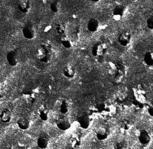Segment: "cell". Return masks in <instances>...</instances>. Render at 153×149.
<instances>
[{
  "mask_svg": "<svg viewBox=\"0 0 153 149\" xmlns=\"http://www.w3.org/2000/svg\"><path fill=\"white\" fill-rule=\"evenodd\" d=\"M91 1H93V3H98L99 1H100L101 0H91Z\"/></svg>",
  "mask_w": 153,
  "mask_h": 149,
  "instance_id": "obj_33",
  "label": "cell"
},
{
  "mask_svg": "<svg viewBox=\"0 0 153 149\" xmlns=\"http://www.w3.org/2000/svg\"><path fill=\"white\" fill-rule=\"evenodd\" d=\"M143 61L147 66H153V52L151 51L146 52L143 55Z\"/></svg>",
  "mask_w": 153,
  "mask_h": 149,
  "instance_id": "obj_25",
  "label": "cell"
},
{
  "mask_svg": "<svg viewBox=\"0 0 153 149\" xmlns=\"http://www.w3.org/2000/svg\"><path fill=\"white\" fill-rule=\"evenodd\" d=\"M59 42L61 45L65 48L69 49L73 47V42L66 34H64L59 36Z\"/></svg>",
  "mask_w": 153,
  "mask_h": 149,
  "instance_id": "obj_23",
  "label": "cell"
},
{
  "mask_svg": "<svg viewBox=\"0 0 153 149\" xmlns=\"http://www.w3.org/2000/svg\"><path fill=\"white\" fill-rule=\"evenodd\" d=\"M110 135V131L105 127H100L96 131V137L100 141L106 140Z\"/></svg>",
  "mask_w": 153,
  "mask_h": 149,
  "instance_id": "obj_16",
  "label": "cell"
},
{
  "mask_svg": "<svg viewBox=\"0 0 153 149\" xmlns=\"http://www.w3.org/2000/svg\"><path fill=\"white\" fill-rule=\"evenodd\" d=\"M12 119V112L8 109H3L0 112V120L4 123H9Z\"/></svg>",
  "mask_w": 153,
  "mask_h": 149,
  "instance_id": "obj_22",
  "label": "cell"
},
{
  "mask_svg": "<svg viewBox=\"0 0 153 149\" xmlns=\"http://www.w3.org/2000/svg\"><path fill=\"white\" fill-rule=\"evenodd\" d=\"M37 114L41 120L45 121L49 118L50 110L46 105L42 104L37 109Z\"/></svg>",
  "mask_w": 153,
  "mask_h": 149,
  "instance_id": "obj_13",
  "label": "cell"
},
{
  "mask_svg": "<svg viewBox=\"0 0 153 149\" xmlns=\"http://www.w3.org/2000/svg\"><path fill=\"white\" fill-rule=\"evenodd\" d=\"M133 127L132 122L127 118L123 119L119 123V128L120 130L123 133H127Z\"/></svg>",
  "mask_w": 153,
  "mask_h": 149,
  "instance_id": "obj_19",
  "label": "cell"
},
{
  "mask_svg": "<svg viewBox=\"0 0 153 149\" xmlns=\"http://www.w3.org/2000/svg\"><path fill=\"white\" fill-rule=\"evenodd\" d=\"M55 125L56 127L61 131H67L71 128V122L70 119L66 115L61 114L55 119Z\"/></svg>",
  "mask_w": 153,
  "mask_h": 149,
  "instance_id": "obj_6",
  "label": "cell"
},
{
  "mask_svg": "<svg viewBox=\"0 0 153 149\" xmlns=\"http://www.w3.org/2000/svg\"><path fill=\"white\" fill-rule=\"evenodd\" d=\"M96 114L97 112L94 106L87 109L83 113L81 114L77 117V123L79 127L83 130H86L90 128Z\"/></svg>",
  "mask_w": 153,
  "mask_h": 149,
  "instance_id": "obj_2",
  "label": "cell"
},
{
  "mask_svg": "<svg viewBox=\"0 0 153 149\" xmlns=\"http://www.w3.org/2000/svg\"><path fill=\"white\" fill-rule=\"evenodd\" d=\"M146 25L149 30L153 31V16H151L147 19Z\"/></svg>",
  "mask_w": 153,
  "mask_h": 149,
  "instance_id": "obj_28",
  "label": "cell"
},
{
  "mask_svg": "<svg viewBox=\"0 0 153 149\" xmlns=\"http://www.w3.org/2000/svg\"><path fill=\"white\" fill-rule=\"evenodd\" d=\"M94 108L97 114L103 117H111L117 112V108L112 103L108 102H100L97 104Z\"/></svg>",
  "mask_w": 153,
  "mask_h": 149,
  "instance_id": "obj_3",
  "label": "cell"
},
{
  "mask_svg": "<svg viewBox=\"0 0 153 149\" xmlns=\"http://www.w3.org/2000/svg\"><path fill=\"white\" fill-rule=\"evenodd\" d=\"M6 60L8 64L11 66H16L19 63L17 54L14 50H11L7 53Z\"/></svg>",
  "mask_w": 153,
  "mask_h": 149,
  "instance_id": "obj_14",
  "label": "cell"
},
{
  "mask_svg": "<svg viewBox=\"0 0 153 149\" xmlns=\"http://www.w3.org/2000/svg\"><path fill=\"white\" fill-rule=\"evenodd\" d=\"M82 140L81 136L79 134L74 133L71 135L70 139H69V143L71 146L72 148H79L82 145Z\"/></svg>",
  "mask_w": 153,
  "mask_h": 149,
  "instance_id": "obj_18",
  "label": "cell"
},
{
  "mask_svg": "<svg viewBox=\"0 0 153 149\" xmlns=\"http://www.w3.org/2000/svg\"><path fill=\"white\" fill-rule=\"evenodd\" d=\"M127 7L123 4H118L114 7L112 10L113 19L116 21H120L126 16Z\"/></svg>",
  "mask_w": 153,
  "mask_h": 149,
  "instance_id": "obj_9",
  "label": "cell"
},
{
  "mask_svg": "<svg viewBox=\"0 0 153 149\" xmlns=\"http://www.w3.org/2000/svg\"><path fill=\"white\" fill-rule=\"evenodd\" d=\"M55 107L59 112L63 115H66L70 109L69 103L65 98L59 99L56 103Z\"/></svg>",
  "mask_w": 153,
  "mask_h": 149,
  "instance_id": "obj_10",
  "label": "cell"
},
{
  "mask_svg": "<svg viewBox=\"0 0 153 149\" xmlns=\"http://www.w3.org/2000/svg\"><path fill=\"white\" fill-rule=\"evenodd\" d=\"M133 98L132 103L138 109H142L146 104V95L144 90L139 88H133Z\"/></svg>",
  "mask_w": 153,
  "mask_h": 149,
  "instance_id": "obj_4",
  "label": "cell"
},
{
  "mask_svg": "<svg viewBox=\"0 0 153 149\" xmlns=\"http://www.w3.org/2000/svg\"><path fill=\"white\" fill-rule=\"evenodd\" d=\"M22 34L25 38L32 40L36 38V31L33 24L30 22L26 23L22 28Z\"/></svg>",
  "mask_w": 153,
  "mask_h": 149,
  "instance_id": "obj_8",
  "label": "cell"
},
{
  "mask_svg": "<svg viewBox=\"0 0 153 149\" xmlns=\"http://www.w3.org/2000/svg\"><path fill=\"white\" fill-rule=\"evenodd\" d=\"M114 148H117V149H121V148H124V145L123 144H121L120 142L117 143L115 145L114 147Z\"/></svg>",
  "mask_w": 153,
  "mask_h": 149,
  "instance_id": "obj_31",
  "label": "cell"
},
{
  "mask_svg": "<svg viewBox=\"0 0 153 149\" xmlns=\"http://www.w3.org/2000/svg\"><path fill=\"white\" fill-rule=\"evenodd\" d=\"M131 1H137V0H131Z\"/></svg>",
  "mask_w": 153,
  "mask_h": 149,
  "instance_id": "obj_34",
  "label": "cell"
},
{
  "mask_svg": "<svg viewBox=\"0 0 153 149\" xmlns=\"http://www.w3.org/2000/svg\"><path fill=\"white\" fill-rule=\"evenodd\" d=\"M49 144V139L45 134L40 135L37 139V145L41 149L47 148Z\"/></svg>",
  "mask_w": 153,
  "mask_h": 149,
  "instance_id": "obj_24",
  "label": "cell"
},
{
  "mask_svg": "<svg viewBox=\"0 0 153 149\" xmlns=\"http://www.w3.org/2000/svg\"><path fill=\"white\" fill-rule=\"evenodd\" d=\"M107 46L102 42H95L91 48V54L94 57H100L107 52Z\"/></svg>",
  "mask_w": 153,
  "mask_h": 149,
  "instance_id": "obj_7",
  "label": "cell"
},
{
  "mask_svg": "<svg viewBox=\"0 0 153 149\" xmlns=\"http://www.w3.org/2000/svg\"><path fill=\"white\" fill-rule=\"evenodd\" d=\"M62 74L67 79H72L75 76L76 69L71 65H67L63 68Z\"/></svg>",
  "mask_w": 153,
  "mask_h": 149,
  "instance_id": "obj_21",
  "label": "cell"
},
{
  "mask_svg": "<svg viewBox=\"0 0 153 149\" xmlns=\"http://www.w3.org/2000/svg\"><path fill=\"white\" fill-rule=\"evenodd\" d=\"M100 22L96 18H91L87 22V30L91 33H95L99 30Z\"/></svg>",
  "mask_w": 153,
  "mask_h": 149,
  "instance_id": "obj_17",
  "label": "cell"
},
{
  "mask_svg": "<svg viewBox=\"0 0 153 149\" xmlns=\"http://www.w3.org/2000/svg\"><path fill=\"white\" fill-rule=\"evenodd\" d=\"M61 3L59 1L55 0L50 4V9L53 13H57L60 10Z\"/></svg>",
  "mask_w": 153,
  "mask_h": 149,
  "instance_id": "obj_27",
  "label": "cell"
},
{
  "mask_svg": "<svg viewBox=\"0 0 153 149\" xmlns=\"http://www.w3.org/2000/svg\"><path fill=\"white\" fill-rule=\"evenodd\" d=\"M132 41V34L128 31L121 33L118 38V42L120 45L124 47L129 46Z\"/></svg>",
  "mask_w": 153,
  "mask_h": 149,
  "instance_id": "obj_12",
  "label": "cell"
},
{
  "mask_svg": "<svg viewBox=\"0 0 153 149\" xmlns=\"http://www.w3.org/2000/svg\"><path fill=\"white\" fill-rule=\"evenodd\" d=\"M137 139L140 144L148 145L151 141V136L148 130L142 129L138 131Z\"/></svg>",
  "mask_w": 153,
  "mask_h": 149,
  "instance_id": "obj_11",
  "label": "cell"
},
{
  "mask_svg": "<svg viewBox=\"0 0 153 149\" xmlns=\"http://www.w3.org/2000/svg\"><path fill=\"white\" fill-rule=\"evenodd\" d=\"M147 111L148 114L151 117H153V105L152 104H148L147 107Z\"/></svg>",
  "mask_w": 153,
  "mask_h": 149,
  "instance_id": "obj_29",
  "label": "cell"
},
{
  "mask_svg": "<svg viewBox=\"0 0 153 149\" xmlns=\"http://www.w3.org/2000/svg\"><path fill=\"white\" fill-rule=\"evenodd\" d=\"M17 7L22 13H27L30 10L31 7V0H18Z\"/></svg>",
  "mask_w": 153,
  "mask_h": 149,
  "instance_id": "obj_15",
  "label": "cell"
},
{
  "mask_svg": "<svg viewBox=\"0 0 153 149\" xmlns=\"http://www.w3.org/2000/svg\"><path fill=\"white\" fill-rule=\"evenodd\" d=\"M4 95V90L2 83L0 82V99H2Z\"/></svg>",
  "mask_w": 153,
  "mask_h": 149,
  "instance_id": "obj_30",
  "label": "cell"
},
{
  "mask_svg": "<svg viewBox=\"0 0 153 149\" xmlns=\"http://www.w3.org/2000/svg\"><path fill=\"white\" fill-rule=\"evenodd\" d=\"M54 30L56 34L60 36L66 34V28L63 24L61 23H57L54 26Z\"/></svg>",
  "mask_w": 153,
  "mask_h": 149,
  "instance_id": "obj_26",
  "label": "cell"
},
{
  "mask_svg": "<svg viewBox=\"0 0 153 149\" xmlns=\"http://www.w3.org/2000/svg\"><path fill=\"white\" fill-rule=\"evenodd\" d=\"M51 29H52V27H50V25H48V26H47V27L45 28V30H44V31L45 33H48V32H50V31Z\"/></svg>",
  "mask_w": 153,
  "mask_h": 149,
  "instance_id": "obj_32",
  "label": "cell"
},
{
  "mask_svg": "<svg viewBox=\"0 0 153 149\" xmlns=\"http://www.w3.org/2000/svg\"><path fill=\"white\" fill-rule=\"evenodd\" d=\"M39 89L35 86H28L24 89L22 92L23 100L29 104H33L39 98Z\"/></svg>",
  "mask_w": 153,
  "mask_h": 149,
  "instance_id": "obj_5",
  "label": "cell"
},
{
  "mask_svg": "<svg viewBox=\"0 0 153 149\" xmlns=\"http://www.w3.org/2000/svg\"><path fill=\"white\" fill-rule=\"evenodd\" d=\"M0 1H4V0H0Z\"/></svg>",
  "mask_w": 153,
  "mask_h": 149,
  "instance_id": "obj_35",
  "label": "cell"
},
{
  "mask_svg": "<svg viewBox=\"0 0 153 149\" xmlns=\"http://www.w3.org/2000/svg\"><path fill=\"white\" fill-rule=\"evenodd\" d=\"M37 59L42 63H49L53 57L52 45L48 42H42L36 51Z\"/></svg>",
  "mask_w": 153,
  "mask_h": 149,
  "instance_id": "obj_1",
  "label": "cell"
},
{
  "mask_svg": "<svg viewBox=\"0 0 153 149\" xmlns=\"http://www.w3.org/2000/svg\"><path fill=\"white\" fill-rule=\"evenodd\" d=\"M17 125L22 130H27L30 128V121L26 117H20L17 120Z\"/></svg>",
  "mask_w": 153,
  "mask_h": 149,
  "instance_id": "obj_20",
  "label": "cell"
}]
</instances>
